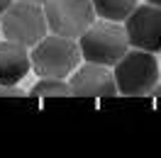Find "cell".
I'll list each match as a JSON object with an SVG mask.
<instances>
[{
  "label": "cell",
  "instance_id": "cell-6",
  "mask_svg": "<svg viewBox=\"0 0 161 158\" xmlns=\"http://www.w3.org/2000/svg\"><path fill=\"white\" fill-rule=\"evenodd\" d=\"M122 22L130 49H142L151 54L161 51V8L149 3L137 5Z\"/></svg>",
  "mask_w": 161,
  "mask_h": 158
},
{
  "label": "cell",
  "instance_id": "cell-2",
  "mask_svg": "<svg viewBox=\"0 0 161 158\" xmlns=\"http://www.w3.org/2000/svg\"><path fill=\"white\" fill-rule=\"evenodd\" d=\"M112 76H115L117 95L147 97L151 92V88L159 83L161 66L151 51L127 49V54L112 66Z\"/></svg>",
  "mask_w": 161,
  "mask_h": 158
},
{
  "label": "cell",
  "instance_id": "cell-13",
  "mask_svg": "<svg viewBox=\"0 0 161 158\" xmlns=\"http://www.w3.org/2000/svg\"><path fill=\"white\" fill-rule=\"evenodd\" d=\"M10 3H12V0H0V15H3V12L10 8Z\"/></svg>",
  "mask_w": 161,
  "mask_h": 158
},
{
  "label": "cell",
  "instance_id": "cell-5",
  "mask_svg": "<svg viewBox=\"0 0 161 158\" xmlns=\"http://www.w3.org/2000/svg\"><path fill=\"white\" fill-rule=\"evenodd\" d=\"M51 34L78 39L95 20L91 0H47L42 5Z\"/></svg>",
  "mask_w": 161,
  "mask_h": 158
},
{
  "label": "cell",
  "instance_id": "cell-8",
  "mask_svg": "<svg viewBox=\"0 0 161 158\" xmlns=\"http://www.w3.org/2000/svg\"><path fill=\"white\" fill-rule=\"evenodd\" d=\"M32 71L30 51L22 44L5 39L0 41V85H17Z\"/></svg>",
  "mask_w": 161,
  "mask_h": 158
},
{
  "label": "cell",
  "instance_id": "cell-9",
  "mask_svg": "<svg viewBox=\"0 0 161 158\" xmlns=\"http://www.w3.org/2000/svg\"><path fill=\"white\" fill-rule=\"evenodd\" d=\"M95 17L103 20H112V22H122L137 8V0H91Z\"/></svg>",
  "mask_w": 161,
  "mask_h": 158
},
{
  "label": "cell",
  "instance_id": "cell-7",
  "mask_svg": "<svg viewBox=\"0 0 161 158\" xmlns=\"http://www.w3.org/2000/svg\"><path fill=\"white\" fill-rule=\"evenodd\" d=\"M71 95L76 97H115L117 95V85H115V76H112L110 66H100V63H91L86 61V66H76L69 80Z\"/></svg>",
  "mask_w": 161,
  "mask_h": 158
},
{
  "label": "cell",
  "instance_id": "cell-14",
  "mask_svg": "<svg viewBox=\"0 0 161 158\" xmlns=\"http://www.w3.org/2000/svg\"><path fill=\"white\" fill-rule=\"evenodd\" d=\"M144 3H149V5H156V8H161V0H144Z\"/></svg>",
  "mask_w": 161,
  "mask_h": 158
},
{
  "label": "cell",
  "instance_id": "cell-10",
  "mask_svg": "<svg viewBox=\"0 0 161 158\" xmlns=\"http://www.w3.org/2000/svg\"><path fill=\"white\" fill-rule=\"evenodd\" d=\"M30 97H71V88L69 83H64V78H39V83L30 90Z\"/></svg>",
  "mask_w": 161,
  "mask_h": 158
},
{
  "label": "cell",
  "instance_id": "cell-11",
  "mask_svg": "<svg viewBox=\"0 0 161 158\" xmlns=\"http://www.w3.org/2000/svg\"><path fill=\"white\" fill-rule=\"evenodd\" d=\"M0 97H27V92H22L17 85H0Z\"/></svg>",
  "mask_w": 161,
  "mask_h": 158
},
{
  "label": "cell",
  "instance_id": "cell-1",
  "mask_svg": "<svg viewBox=\"0 0 161 158\" xmlns=\"http://www.w3.org/2000/svg\"><path fill=\"white\" fill-rule=\"evenodd\" d=\"M76 41L80 49V59L91 61V63H100V66H110V68L130 49L125 27L120 22L103 20V17L93 20V24Z\"/></svg>",
  "mask_w": 161,
  "mask_h": 158
},
{
  "label": "cell",
  "instance_id": "cell-3",
  "mask_svg": "<svg viewBox=\"0 0 161 158\" xmlns=\"http://www.w3.org/2000/svg\"><path fill=\"white\" fill-rule=\"evenodd\" d=\"M30 63L39 78H69L80 63L78 41L61 34H44L32 46Z\"/></svg>",
  "mask_w": 161,
  "mask_h": 158
},
{
  "label": "cell",
  "instance_id": "cell-16",
  "mask_svg": "<svg viewBox=\"0 0 161 158\" xmlns=\"http://www.w3.org/2000/svg\"><path fill=\"white\" fill-rule=\"evenodd\" d=\"M159 66H161V63H159Z\"/></svg>",
  "mask_w": 161,
  "mask_h": 158
},
{
  "label": "cell",
  "instance_id": "cell-4",
  "mask_svg": "<svg viewBox=\"0 0 161 158\" xmlns=\"http://www.w3.org/2000/svg\"><path fill=\"white\" fill-rule=\"evenodd\" d=\"M0 34L15 44L32 49L44 34H49L42 5L27 0H17V3L12 0L10 8L0 15Z\"/></svg>",
  "mask_w": 161,
  "mask_h": 158
},
{
  "label": "cell",
  "instance_id": "cell-15",
  "mask_svg": "<svg viewBox=\"0 0 161 158\" xmlns=\"http://www.w3.org/2000/svg\"><path fill=\"white\" fill-rule=\"evenodd\" d=\"M27 3H37V5H44L47 0H27Z\"/></svg>",
  "mask_w": 161,
  "mask_h": 158
},
{
  "label": "cell",
  "instance_id": "cell-12",
  "mask_svg": "<svg viewBox=\"0 0 161 158\" xmlns=\"http://www.w3.org/2000/svg\"><path fill=\"white\" fill-rule=\"evenodd\" d=\"M151 97H161V83H156L154 88H151V92H149Z\"/></svg>",
  "mask_w": 161,
  "mask_h": 158
}]
</instances>
